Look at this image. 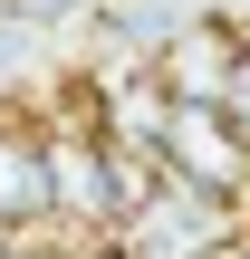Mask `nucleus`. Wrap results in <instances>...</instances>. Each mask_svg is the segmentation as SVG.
<instances>
[{"instance_id": "7ed1b4c3", "label": "nucleus", "mask_w": 250, "mask_h": 259, "mask_svg": "<svg viewBox=\"0 0 250 259\" xmlns=\"http://www.w3.org/2000/svg\"><path fill=\"white\" fill-rule=\"evenodd\" d=\"M154 163H164L173 183H193V192H222V202L250 192V144H241V125H231L222 106H173Z\"/></svg>"}, {"instance_id": "20e7f679", "label": "nucleus", "mask_w": 250, "mask_h": 259, "mask_svg": "<svg viewBox=\"0 0 250 259\" xmlns=\"http://www.w3.org/2000/svg\"><path fill=\"white\" fill-rule=\"evenodd\" d=\"M58 202H48V125L0 115V250H48Z\"/></svg>"}, {"instance_id": "39448f33", "label": "nucleus", "mask_w": 250, "mask_h": 259, "mask_svg": "<svg viewBox=\"0 0 250 259\" xmlns=\"http://www.w3.org/2000/svg\"><path fill=\"white\" fill-rule=\"evenodd\" d=\"M241 67H250L241 19H193V29H173V38H164V58H154V77H164V96H173V106H231Z\"/></svg>"}, {"instance_id": "f03ea898", "label": "nucleus", "mask_w": 250, "mask_h": 259, "mask_svg": "<svg viewBox=\"0 0 250 259\" xmlns=\"http://www.w3.org/2000/svg\"><path fill=\"white\" fill-rule=\"evenodd\" d=\"M48 202H58V240L106 250L116 240V144L87 125H48Z\"/></svg>"}, {"instance_id": "f257e3e1", "label": "nucleus", "mask_w": 250, "mask_h": 259, "mask_svg": "<svg viewBox=\"0 0 250 259\" xmlns=\"http://www.w3.org/2000/svg\"><path fill=\"white\" fill-rule=\"evenodd\" d=\"M241 240V202H222V192H193V183H154V202L106 240V259H222Z\"/></svg>"}]
</instances>
